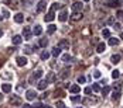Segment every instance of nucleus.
<instances>
[{"label":"nucleus","mask_w":123,"mask_h":108,"mask_svg":"<svg viewBox=\"0 0 123 108\" xmlns=\"http://www.w3.org/2000/svg\"><path fill=\"white\" fill-rule=\"evenodd\" d=\"M21 103H23V100H21L18 96H12V97H10V104H12L13 107L21 105Z\"/></svg>","instance_id":"1"},{"label":"nucleus","mask_w":123,"mask_h":108,"mask_svg":"<svg viewBox=\"0 0 123 108\" xmlns=\"http://www.w3.org/2000/svg\"><path fill=\"white\" fill-rule=\"evenodd\" d=\"M82 9H84V3H82V1H74V4H72V11L81 13Z\"/></svg>","instance_id":"2"},{"label":"nucleus","mask_w":123,"mask_h":108,"mask_svg":"<svg viewBox=\"0 0 123 108\" xmlns=\"http://www.w3.org/2000/svg\"><path fill=\"white\" fill-rule=\"evenodd\" d=\"M36 97H37L36 90H27V93H25V98H27L28 101H33V100H36Z\"/></svg>","instance_id":"3"},{"label":"nucleus","mask_w":123,"mask_h":108,"mask_svg":"<svg viewBox=\"0 0 123 108\" xmlns=\"http://www.w3.org/2000/svg\"><path fill=\"white\" fill-rule=\"evenodd\" d=\"M57 46L61 49V51L62 49H69V41H68V39H61Z\"/></svg>","instance_id":"4"},{"label":"nucleus","mask_w":123,"mask_h":108,"mask_svg":"<svg viewBox=\"0 0 123 108\" xmlns=\"http://www.w3.org/2000/svg\"><path fill=\"white\" fill-rule=\"evenodd\" d=\"M47 3H48V0H40V3L37 4V11H44L47 9Z\"/></svg>","instance_id":"5"},{"label":"nucleus","mask_w":123,"mask_h":108,"mask_svg":"<svg viewBox=\"0 0 123 108\" xmlns=\"http://www.w3.org/2000/svg\"><path fill=\"white\" fill-rule=\"evenodd\" d=\"M54 18H55V14H54V11L49 10V11L45 14V17H44V21H45V23H51V21H54Z\"/></svg>","instance_id":"6"},{"label":"nucleus","mask_w":123,"mask_h":108,"mask_svg":"<svg viewBox=\"0 0 123 108\" xmlns=\"http://www.w3.org/2000/svg\"><path fill=\"white\" fill-rule=\"evenodd\" d=\"M31 30H30V27H24L23 28V36H24V39H30L31 38Z\"/></svg>","instance_id":"7"},{"label":"nucleus","mask_w":123,"mask_h":108,"mask_svg":"<svg viewBox=\"0 0 123 108\" xmlns=\"http://www.w3.org/2000/svg\"><path fill=\"white\" fill-rule=\"evenodd\" d=\"M16 62H17V65H18V66H25L28 60H27L25 56H18V58L16 59Z\"/></svg>","instance_id":"8"},{"label":"nucleus","mask_w":123,"mask_h":108,"mask_svg":"<svg viewBox=\"0 0 123 108\" xmlns=\"http://www.w3.org/2000/svg\"><path fill=\"white\" fill-rule=\"evenodd\" d=\"M67 18H68V13H67V10H62V11L58 14V20L64 23V21H67Z\"/></svg>","instance_id":"9"},{"label":"nucleus","mask_w":123,"mask_h":108,"mask_svg":"<svg viewBox=\"0 0 123 108\" xmlns=\"http://www.w3.org/2000/svg\"><path fill=\"white\" fill-rule=\"evenodd\" d=\"M14 21H16L17 24H21V23L24 21V15H23L21 13H17V14L14 15Z\"/></svg>","instance_id":"10"},{"label":"nucleus","mask_w":123,"mask_h":108,"mask_svg":"<svg viewBox=\"0 0 123 108\" xmlns=\"http://www.w3.org/2000/svg\"><path fill=\"white\" fill-rule=\"evenodd\" d=\"M21 41H23V36H21V35H14V36H13V39H12L13 45H20V44H21Z\"/></svg>","instance_id":"11"},{"label":"nucleus","mask_w":123,"mask_h":108,"mask_svg":"<svg viewBox=\"0 0 123 108\" xmlns=\"http://www.w3.org/2000/svg\"><path fill=\"white\" fill-rule=\"evenodd\" d=\"M69 76V67H65V69H62L61 73H60V79H67Z\"/></svg>","instance_id":"12"},{"label":"nucleus","mask_w":123,"mask_h":108,"mask_svg":"<svg viewBox=\"0 0 123 108\" xmlns=\"http://www.w3.org/2000/svg\"><path fill=\"white\" fill-rule=\"evenodd\" d=\"M47 86H48V83H47V80H40L37 84L38 90H45L47 88Z\"/></svg>","instance_id":"13"},{"label":"nucleus","mask_w":123,"mask_h":108,"mask_svg":"<svg viewBox=\"0 0 123 108\" xmlns=\"http://www.w3.org/2000/svg\"><path fill=\"white\" fill-rule=\"evenodd\" d=\"M106 4L109 7H117V6H120L119 0H106Z\"/></svg>","instance_id":"14"},{"label":"nucleus","mask_w":123,"mask_h":108,"mask_svg":"<svg viewBox=\"0 0 123 108\" xmlns=\"http://www.w3.org/2000/svg\"><path fill=\"white\" fill-rule=\"evenodd\" d=\"M112 98H113L115 101H117V100L120 98V88H116V90H113V93H112Z\"/></svg>","instance_id":"15"},{"label":"nucleus","mask_w":123,"mask_h":108,"mask_svg":"<svg viewBox=\"0 0 123 108\" xmlns=\"http://www.w3.org/2000/svg\"><path fill=\"white\" fill-rule=\"evenodd\" d=\"M69 91H71L72 94H76V93H79V91H81V87H79L78 84H72V86L69 87Z\"/></svg>","instance_id":"16"},{"label":"nucleus","mask_w":123,"mask_h":108,"mask_svg":"<svg viewBox=\"0 0 123 108\" xmlns=\"http://www.w3.org/2000/svg\"><path fill=\"white\" fill-rule=\"evenodd\" d=\"M81 103H82L84 105H89V104H93V103H95V100H93V98L86 97V98H82V100H81Z\"/></svg>","instance_id":"17"},{"label":"nucleus","mask_w":123,"mask_h":108,"mask_svg":"<svg viewBox=\"0 0 123 108\" xmlns=\"http://www.w3.org/2000/svg\"><path fill=\"white\" fill-rule=\"evenodd\" d=\"M105 49H106V45L103 42H99L98 46H96V52L98 53H102V52H105Z\"/></svg>","instance_id":"18"},{"label":"nucleus","mask_w":123,"mask_h":108,"mask_svg":"<svg viewBox=\"0 0 123 108\" xmlns=\"http://www.w3.org/2000/svg\"><path fill=\"white\" fill-rule=\"evenodd\" d=\"M1 90H3V93H10L12 91V84H1Z\"/></svg>","instance_id":"19"},{"label":"nucleus","mask_w":123,"mask_h":108,"mask_svg":"<svg viewBox=\"0 0 123 108\" xmlns=\"http://www.w3.org/2000/svg\"><path fill=\"white\" fill-rule=\"evenodd\" d=\"M71 18H72L74 21H79V20L82 18V13H72Z\"/></svg>","instance_id":"20"},{"label":"nucleus","mask_w":123,"mask_h":108,"mask_svg":"<svg viewBox=\"0 0 123 108\" xmlns=\"http://www.w3.org/2000/svg\"><path fill=\"white\" fill-rule=\"evenodd\" d=\"M41 32H43V28H41L40 25H36V27H34V30H33V34L38 36V35H41Z\"/></svg>","instance_id":"21"},{"label":"nucleus","mask_w":123,"mask_h":108,"mask_svg":"<svg viewBox=\"0 0 123 108\" xmlns=\"http://www.w3.org/2000/svg\"><path fill=\"white\" fill-rule=\"evenodd\" d=\"M119 42H120V39H119V38H111V39H109V45H112V46L119 45Z\"/></svg>","instance_id":"22"},{"label":"nucleus","mask_w":123,"mask_h":108,"mask_svg":"<svg viewBox=\"0 0 123 108\" xmlns=\"http://www.w3.org/2000/svg\"><path fill=\"white\" fill-rule=\"evenodd\" d=\"M48 45V39L47 38H43V39H40V42H38V46H41V48H45Z\"/></svg>","instance_id":"23"},{"label":"nucleus","mask_w":123,"mask_h":108,"mask_svg":"<svg viewBox=\"0 0 123 108\" xmlns=\"http://www.w3.org/2000/svg\"><path fill=\"white\" fill-rule=\"evenodd\" d=\"M41 76H43V70H41V69H37L36 72L33 73V77H34L36 80H37V79H40Z\"/></svg>","instance_id":"24"},{"label":"nucleus","mask_w":123,"mask_h":108,"mask_svg":"<svg viewBox=\"0 0 123 108\" xmlns=\"http://www.w3.org/2000/svg\"><path fill=\"white\" fill-rule=\"evenodd\" d=\"M49 56H51V53H49L48 51H43V52H41V59L43 60H47Z\"/></svg>","instance_id":"25"},{"label":"nucleus","mask_w":123,"mask_h":108,"mask_svg":"<svg viewBox=\"0 0 123 108\" xmlns=\"http://www.w3.org/2000/svg\"><path fill=\"white\" fill-rule=\"evenodd\" d=\"M45 80H47V83H51V82H54V80H55V73H48V76H47V79H45Z\"/></svg>","instance_id":"26"},{"label":"nucleus","mask_w":123,"mask_h":108,"mask_svg":"<svg viewBox=\"0 0 123 108\" xmlns=\"http://www.w3.org/2000/svg\"><path fill=\"white\" fill-rule=\"evenodd\" d=\"M111 60H112V63H119L120 62V55H112V58H111Z\"/></svg>","instance_id":"27"},{"label":"nucleus","mask_w":123,"mask_h":108,"mask_svg":"<svg viewBox=\"0 0 123 108\" xmlns=\"http://www.w3.org/2000/svg\"><path fill=\"white\" fill-rule=\"evenodd\" d=\"M55 30H57V27H55L54 24H51V25L47 27V32H48V34H54V32H55Z\"/></svg>","instance_id":"28"},{"label":"nucleus","mask_w":123,"mask_h":108,"mask_svg":"<svg viewBox=\"0 0 123 108\" xmlns=\"http://www.w3.org/2000/svg\"><path fill=\"white\" fill-rule=\"evenodd\" d=\"M60 53H61V49L58 48V46H55V48L52 49V52H51V55H52V56H55V58H57Z\"/></svg>","instance_id":"29"},{"label":"nucleus","mask_w":123,"mask_h":108,"mask_svg":"<svg viewBox=\"0 0 123 108\" xmlns=\"http://www.w3.org/2000/svg\"><path fill=\"white\" fill-rule=\"evenodd\" d=\"M100 91H102V94H103V96H108V94L111 93V87H109V86H105Z\"/></svg>","instance_id":"30"},{"label":"nucleus","mask_w":123,"mask_h":108,"mask_svg":"<svg viewBox=\"0 0 123 108\" xmlns=\"http://www.w3.org/2000/svg\"><path fill=\"white\" fill-rule=\"evenodd\" d=\"M60 7H61V4H60V3H52V6H51V9H49V10L55 13V10H58Z\"/></svg>","instance_id":"31"},{"label":"nucleus","mask_w":123,"mask_h":108,"mask_svg":"<svg viewBox=\"0 0 123 108\" xmlns=\"http://www.w3.org/2000/svg\"><path fill=\"white\" fill-rule=\"evenodd\" d=\"M119 76H120V72H119V70H113V72H112V79H113V80L119 79Z\"/></svg>","instance_id":"32"},{"label":"nucleus","mask_w":123,"mask_h":108,"mask_svg":"<svg viewBox=\"0 0 123 108\" xmlns=\"http://www.w3.org/2000/svg\"><path fill=\"white\" fill-rule=\"evenodd\" d=\"M102 35H103V38H111V31L105 28V30L102 31Z\"/></svg>","instance_id":"33"},{"label":"nucleus","mask_w":123,"mask_h":108,"mask_svg":"<svg viewBox=\"0 0 123 108\" xmlns=\"http://www.w3.org/2000/svg\"><path fill=\"white\" fill-rule=\"evenodd\" d=\"M62 60H64V62H68V60H72V56H71L69 53H65V55L62 56Z\"/></svg>","instance_id":"34"},{"label":"nucleus","mask_w":123,"mask_h":108,"mask_svg":"<svg viewBox=\"0 0 123 108\" xmlns=\"http://www.w3.org/2000/svg\"><path fill=\"white\" fill-rule=\"evenodd\" d=\"M54 96L55 97H64V91H62V90H55Z\"/></svg>","instance_id":"35"},{"label":"nucleus","mask_w":123,"mask_h":108,"mask_svg":"<svg viewBox=\"0 0 123 108\" xmlns=\"http://www.w3.org/2000/svg\"><path fill=\"white\" fill-rule=\"evenodd\" d=\"M92 90H93V91H100V86H99L98 83H95L92 86Z\"/></svg>","instance_id":"36"},{"label":"nucleus","mask_w":123,"mask_h":108,"mask_svg":"<svg viewBox=\"0 0 123 108\" xmlns=\"http://www.w3.org/2000/svg\"><path fill=\"white\" fill-rule=\"evenodd\" d=\"M85 80H86L85 76H79V77H78V83H79V84H84V83H85Z\"/></svg>","instance_id":"37"},{"label":"nucleus","mask_w":123,"mask_h":108,"mask_svg":"<svg viewBox=\"0 0 123 108\" xmlns=\"http://www.w3.org/2000/svg\"><path fill=\"white\" fill-rule=\"evenodd\" d=\"M93 77H95V79H100V77H102L100 72H99V70H95V72H93Z\"/></svg>","instance_id":"38"},{"label":"nucleus","mask_w":123,"mask_h":108,"mask_svg":"<svg viewBox=\"0 0 123 108\" xmlns=\"http://www.w3.org/2000/svg\"><path fill=\"white\" fill-rule=\"evenodd\" d=\"M55 107L57 108H65V105H64L62 101H57V103H55Z\"/></svg>","instance_id":"39"},{"label":"nucleus","mask_w":123,"mask_h":108,"mask_svg":"<svg viewBox=\"0 0 123 108\" xmlns=\"http://www.w3.org/2000/svg\"><path fill=\"white\" fill-rule=\"evenodd\" d=\"M31 46H24V52L25 53H27V55H30V53H31V52H33V51H31Z\"/></svg>","instance_id":"40"},{"label":"nucleus","mask_w":123,"mask_h":108,"mask_svg":"<svg viewBox=\"0 0 123 108\" xmlns=\"http://www.w3.org/2000/svg\"><path fill=\"white\" fill-rule=\"evenodd\" d=\"M40 107H43V105H41V103H40V101H36V103H34V104H33V105H31V108H40Z\"/></svg>","instance_id":"41"},{"label":"nucleus","mask_w":123,"mask_h":108,"mask_svg":"<svg viewBox=\"0 0 123 108\" xmlns=\"http://www.w3.org/2000/svg\"><path fill=\"white\" fill-rule=\"evenodd\" d=\"M71 100H72V101H74V103H78V101H81V97L72 96V97H71Z\"/></svg>","instance_id":"42"},{"label":"nucleus","mask_w":123,"mask_h":108,"mask_svg":"<svg viewBox=\"0 0 123 108\" xmlns=\"http://www.w3.org/2000/svg\"><path fill=\"white\" fill-rule=\"evenodd\" d=\"M84 93H85V94H91V93H92V87H86L85 90H84Z\"/></svg>","instance_id":"43"},{"label":"nucleus","mask_w":123,"mask_h":108,"mask_svg":"<svg viewBox=\"0 0 123 108\" xmlns=\"http://www.w3.org/2000/svg\"><path fill=\"white\" fill-rule=\"evenodd\" d=\"M120 27H122V25L119 24V23H115V24H113V28H115V30H120Z\"/></svg>","instance_id":"44"},{"label":"nucleus","mask_w":123,"mask_h":108,"mask_svg":"<svg viewBox=\"0 0 123 108\" xmlns=\"http://www.w3.org/2000/svg\"><path fill=\"white\" fill-rule=\"evenodd\" d=\"M116 15H117V17H120V18H123V10H119V11L116 13Z\"/></svg>","instance_id":"45"},{"label":"nucleus","mask_w":123,"mask_h":108,"mask_svg":"<svg viewBox=\"0 0 123 108\" xmlns=\"http://www.w3.org/2000/svg\"><path fill=\"white\" fill-rule=\"evenodd\" d=\"M3 15H4V17H9V11H7V10H3Z\"/></svg>","instance_id":"46"},{"label":"nucleus","mask_w":123,"mask_h":108,"mask_svg":"<svg viewBox=\"0 0 123 108\" xmlns=\"http://www.w3.org/2000/svg\"><path fill=\"white\" fill-rule=\"evenodd\" d=\"M108 23H109V24H115V20H113V18H109Z\"/></svg>","instance_id":"47"},{"label":"nucleus","mask_w":123,"mask_h":108,"mask_svg":"<svg viewBox=\"0 0 123 108\" xmlns=\"http://www.w3.org/2000/svg\"><path fill=\"white\" fill-rule=\"evenodd\" d=\"M43 108H54V107H51V105H48V104H44V105H43Z\"/></svg>","instance_id":"48"},{"label":"nucleus","mask_w":123,"mask_h":108,"mask_svg":"<svg viewBox=\"0 0 123 108\" xmlns=\"http://www.w3.org/2000/svg\"><path fill=\"white\" fill-rule=\"evenodd\" d=\"M23 108H31V105H28V104H24V107Z\"/></svg>","instance_id":"49"},{"label":"nucleus","mask_w":123,"mask_h":108,"mask_svg":"<svg viewBox=\"0 0 123 108\" xmlns=\"http://www.w3.org/2000/svg\"><path fill=\"white\" fill-rule=\"evenodd\" d=\"M1 35H3V31H1V30H0V38H1Z\"/></svg>","instance_id":"50"},{"label":"nucleus","mask_w":123,"mask_h":108,"mask_svg":"<svg viewBox=\"0 0 123 108\" xmlns=\"http://www.w3.org/2000/svg\"><path fill=\"white\" fill-rule=\"evenodd\" d=\"M0 101H3V96L1 94H0Z\"/></svg>","instance_id":"51"},{"label":"nucleus","mask_w":123,"mask_h":108,"mask_svg":"<svg viewBox=\"0 0 123 108\" xmlns=\"http://www.w3.org/2000/svg\"><path fill=\"white\" fill-rule=\"evenodd\" d=\"M120 38H122V39H123V31H122V34H120Z\"/></svg>","instance_id":"52"},{"label":"nucleus","mask_w":123,"mask_h":108,"mask_svg":"<svg viewBox=\"0 0 123 108\" xmlns=\"http://www.w3.org/2000/svg\"><path fill=\"white\" fill-rule=\"evenodd\" d=\"M0 21H1V15H0Z\"/></svg>","instance_id":"53"},{"label":"nucleus","mask_w":123,"mask_h":108,"mask_svg":"<svg viewBox=\"0 0 123 108\" xmlns=\"http://www.w3.org/2000/svg\"><path fill=\"white\" fill-rule=\"evenodd\" d=\"M84 1H89V0H84Z\"/></svg>","instance_id":"54"},{"label":"nucleus","mask_w":123,"mask_h":108,"mask_svg":"<svg viewBox=\"0 0 123 108\" xmlns=\"http://www.w3.org/2000/svg\"><path fill=\"white\" fill-rule=\"evenodd\" d=\"M78 108H82V107H78Z\"/></svg>","instance_id":"55"}]
</instances>
